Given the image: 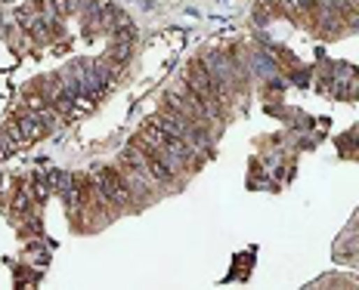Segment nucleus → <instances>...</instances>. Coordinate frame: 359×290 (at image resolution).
Returning a JSON list of instances; mask_svg holds the SVG:
<instances>
[{"instance_id": "obj_1", "label": "nucleus", "mask_w": 359, "mask_h": 290, "mask_svg": "<svg viewBox=\"0 0 359 290\" xmlns=\"http://www.w3.org/2000/svg\"><path fill=\"white\" fill-rule=\"evenodd\" d=\"M96 188H99V194H103V198L109 201V204H115V207H124V204H131L133 201V192H131L127 176L124 173H118V170H112V167H105V170L96 173Z\"/></svg>"}]
</instances>
